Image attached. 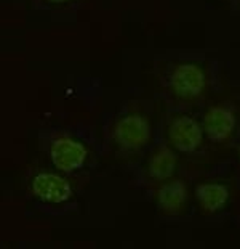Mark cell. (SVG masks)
I'll use <instances>...</instances> for the list:
<instances>
[{"instance_id": "6da1fadb", "label": "cell", "mask_w": 240, "mask_h": 249, "mask_svg": "<svg viewBox=\"0 0 240 249\" xmlns=\"http://www.w3.org/2000/svg\"><path fill=\"white\" fill-rule=\"evenodd\" d=\"M152 125L146 116L131 113L120 118L112 127V139L124 151H140L151 142Z\"/></svg>"}, {"instance_id": "7a4b0ae2", "label": "cell", "mask_w": 240, "mask_h": 249, "mask_svg": "<svg viewBox=\"0 0 240 249\" xmlns=\"http://www.w3.org/2000/svg\"><path fill=\"white\" fill-rule=\"evenodd\" d=\"M168 86L176 98L192 102L204 95L207 89V74L195 63H181L170 74Z\"/></svg>"}, {"instance_id": "3957f363", "label": "cell", "mask_w": 240, "mask_h": 249, "mask_svg": "<svg viewBox=\"0 0 240 249\" xmlns=\"http://www.w3.org/2000/svg\"><path fill=\"white\" fill-rule=\"evenodd\" d=\"M51 162L63 174H72L83 166L88 158V150L82 142L69 135L56 137L50 145Z\"/></svg>"}, {"instance_id": "277c9868", "label": "cell", "mask_w": 240, "mask_h": 249, "mask_svg": "<svg viewBox=\"0 0 240 249\" xmlns=\"http://www.w3.org/2000/svg\"><path fill=\"white\" fill-rule=\"evenodd\" d=\"M168 142L176 151L194 153L204 143V127L188 114L176 116L168 124Z\"/></svg>"}, {"instance_id": "5b68a950", "label": "cell", "mask_w": 240, "mask_h": 249, "mask_svg": "<svg viewBox=\"0 0 240 249\" xmlns=\"http://www.w3.org/2000/svg\"><path fill=\"white\" fill-rule=\"evenodd\" d=\"M32 195L44 203L61 204L72 198L74 190L66 177L55 172H40L31 182Z\"/></svg>"}, {"instance_id": "8992f818", "label": "cell", "mask_w": 240, "mask_h": 249, "mask_svg": "<svg viewBox=\"0 0 240 249\" xmlns=\"http://www.w3.org/2000/svg\"><path fill=\"white\" fill-rule=\"evenodd\" d=\"M236 124L237 119L234 111L226 105H216L205 113L202 127H204L205 135L211 142L223 143L232 137L234 130H236Z\"/></svg>"}, {"instance_id": "52a82bcc", "label": "cell", "mask_w": 240, "mask_h": 249, "mask_svg": "<svg viewBox=\"0 0 240 249\" xmlns=\"http://www.w3.org/2000/svg\"><path fill=\"white\" fill-rule=\"evenodd\" d=\"M189 199L188 187L183 180H167L156 190V201L159 209L165 215H179Z\"/></svg>"}, {"instance_id": "ba28073f", "label": "cell", "mask_w": 240, "mask_h": 249, "mask_svg": "<svg viewBox=\"0 0 240 249\" xmlns=\"http://www.w3.org/2000/svg\"><path fill=\"white\" fill-rule=\"evenodd\" d=\"M178 166L176 153L168 145H159L147 161V174L156 182H167L173 177Z\"/></svg>"}, {"instance_id": "9c48e42d", "label": "cell", "mask_w": 240, "mask_h": 249, "mask_svg": "<svg viewBox=\"0 0 240 249\" xmlns=\"http://www.w3.org/2000/svg\"><path fill=\"white\" fill-rule=\"evenodd\" d=\"M229 188L224 183L218 182H204L197 185L195 198L199 201L200 209L205 214H215L221 211L229 201Z\"/></svg>"}, {"instance_id": "30bf717a", "label": "cell", "mask_w": 240, "mask_h": 249, "mask_svg": "<svg viewBox=\"0 0 240 249\" xmlns=\"http://www.w3.org/2000/svg\"><path fill=\"white\" fill-rule=\"evenodd\" d=\"M45 2H48V3H64V2H67V0H45Z\"/></svg>"}, {"instance_id": "8fae6325", "label": "cell", "mask_w": 240, "mask_h": 249, "mask_svg": "<svg viewBox=\"0 0 240 249\" xmlns=\"http://www.w3.org/2000/svg\"><path fill=\"white\" fill-rule=\"evenodd\" d=\"M239 158H240V146H239Z\"/></svg>"}]
</instances>
